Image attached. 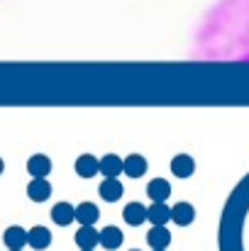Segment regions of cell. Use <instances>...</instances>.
I'll return each instance as SVG.
<instances>
[{
  "label": "cell",
  "mask_w": 249,
  "mask_h": 251,
  "mask_svg": "<svg viewBox=\"0 0 249 251\" xmlns=\"http://www.w3.org/2000/svg\"><path fill=\"white\" fill-rule=\"evenodd\" d=\"M147 244L152 247V251H166V247L171 244V232L166 227H152L147 234Z\"/></svg>",
  "instance_id": "cell-20"
},
{
  "label": "cell",
  "mask_w": 249,
  "mask_h": 251,
  "mask_svg": "<svg viewBox=\"0 0 249 251\" xmlns=\"http://www.w3.org/2000/svg\"><path fill=\"white\" fill-rule=\"evenodd\" d=\"M147 198H152V202H166L171 198V183L166 178H152L147 185Z\"/></svg>",
  "instance_id": "cell-13"
},
{
  "label": "cell",
  "mask_w": 249,
  "mask_h": 251,
  "mask_svg": "<svg viewBox=\"0 0 249 251\" xmlns=\"http://www.w3.org/2000/svg\"><path fill=\"white\" fill-rule=\"evenodd\" d=\"M74 168H76V176H81V178H95L100 173V159H95L93 154H81Z\"/></svg>",
  "instance_id": "cell-7"
},
{
  "label": "cell",
  "mask_w": 249,
  "mask_h": 251,
  "mask_svg": "<svg viewBox=\"0 0 249 251\" xmlns=\"http://www.w3.org/2000/svg\"><path fill=\"white\" fill-rule=\"evenodd\" d=\"M2 242H5V247L10 251H22V247L27 244V229L12 225V227H7L2 232Z\"/></svg>",
  "instance_id": "cell-9"
},
{
  "label": "cell",
  "mask_w": 249,
  "mask_h": 251,
  "mask_svg": "<svg viewBox=\"0 0 249 251\" xmlns=\"http://www.w3.org/2000/svg\"><path fill=\"white\" fill-rule=\"evenodd\" d=\"M147 220L152 227H166V222H171V207L166 202H152V207H147Z\"/></svg>",
  "instance_id": "cell-16"
},
{
  "label": "cell",
  "mask_w": 249,
  "mask_h": 251,
  "mask_svg": "<svg viewBox=\"0 0 249 251\" xmlns=\"http://www.w3.org/2000/svg\"><path fill=\"white\" fill-rule=\"evenodd\" d=\"M147 168H149V164L142 154H130L125 159V176L127 178H142L147 173Z\"/></svg>",
  "instance_id": "cell-19"
},
{
  "label": "cell",
  "mask_w": 249,
  "mask_h": 251,
  "mask_svg": "<svg viewBox=\"0 0 249 251\" xmlns=\"http://www.w3.org/2000/svg\"><path fill=\"white\" fill-rule=\"evenodd\" d=\"M74 242L81 251H95V247L100 244V232H95V227H81Z\"/></svg>",
  "instance_id": "cell-14"
},
{
  "label": "cell",
  "mask_w": 249,
  "mask_h": 251,
  "mask_svg": "<svg viewBox=\"0 0 249 251\" xmlns=\"http://www.w3.org/2000/svg\"><path fill=\"white\" fill-rule=\"evenodd\" d=\"M171 173H173L176 178H191V176L195 173L193 156H188V154H176V156L171 159Z\"/></svg>",
  "instance_id": "cell-12"
},
{
  "label": "cell",
  "mask_w": 249,
  "mask_h": 251,
  "mask_svg": "<svg viewBox=\"0 0 249 251\" xmlns=\"http://www.w3.org/2000/svg\"><path fill=\"white\" fill-rule=\"evenodd\" d=\"M122 239H125V237H122V232H120L115 225L100 229V247H103V249H108V251L120 249V247H122Z\"/></svg>",
  "instance_id": "cell-18"
},
{
  "label": "cell",
  "mask_w": 249,
  "mask_h": 251,
  "mask_svg": "<svg viewBox=\"0 0 249 251\" xmlns=\"http://www.w3.org/2000/svg\"><path fill=\"white\" fill-rule=\"evenodd\" d=\"M191 59L249 61V0H218L191 37Z\"/></svg>",
  "instance_id": "cell-1"
},
{
  "label": "cell",
  "mask_w": 249,
  "mask_h": 251,
  "mask_svg": "<svg viewBox=\"0 0 249 251\" xmlns=\"http://www.w3.org/2000/svg\"><path fill=\"white\" fill-rule=\"evenodd\" d=\"M27 198L32 202H44L52 198V183L47 178H32L27 183Z\"/></svg>",
  "instance_id": "cell-4"
},
{
  "label": "cell",
  "mask_w": 249,
  "mask_h": 251,
  "mask_svg": "<svg viewBox=\"0 0 249 251\" xmlns=\"http://www.w3.org/2000/svg\"><path fill=\"white\" fill-rule=\"evenodd\" d=\"M52 220H54V225H59V227H69L71 222H76V207L71 205V202H56L54 207H52Z\"/></svg>",
  "instance_id": "cell-6"
},
{
  "label": "cell",
  "mask_w": 249,
  "mask_h": 251,
  "mask_svg": "<svg viewBox=\"0 0 249 251\" xmlns=\"http://www.w3.org/2000/svg\"><path fill=\"white\" fill-rule=\"evenodd\" d=\"M193 220H195V207L191 205V202H176L173 207H171V222L173 225H178V227H188V225H193Z\"/></svg>",
  "instance_id": "cell-5"
},
{
  "label": "cell",
  "mask_w": 249,
  "mask_h": 251,
  "mask_svg": "<svg viewBox=\"0 0 249 251\" xmlns=\"http://www.w3.org/2000/svg\"><path fill=\"white\" fill-rule=\"evenodd\" d=\"M135 251H137V249H135Z\"/></svg>",
  "instance_id": "cell-22"
},
{
  "label": "cell",
  "mask_w": 249,
  "mask_h": 251,
  "mask_svg": "<svg viewBox=\"0 0 249 251\" xmlns=\"http://www.w3.org/2000/svg\"><path fill=\"white\" fill-rule=\"evenodd\" d=\"M220 251H249V171L225 200L220 217Z\"/></svg>",
  "instance_id": "cell-2"
},
{
  "label": "cell",
  "mask_w": 249,
  "mask_h": 251,
  "mask_svg": "<svg viewBox=\"0 0 249 251\" xmlns=\"http://www.w3.org/2000/svg\"><path fill=\"white\" fill-rule=\"evenodd\" d=\"M98 217H100V210L95 207V202H79L76 205V222L81 225V227H93L95 222H98Z\"/></svg>",
  "instance_id": "cell-15"
},
{
  "label": "cell",
  "mask_w": 249,
  "mask_h": 251,
  "mask_svg": "<svg viewBox=\"0 0 249 251\" xmlns=\"http://www.w3.org/2000/svg\"><path fill=\"white\" fill-rule=\"evenodd\" d=\"M122 220L130 225V227H139L142 222H147V207L142 202H130L125 205L122 210Z\"/></svg>",
  "instance_id": "cell-17"
},
{
  "label": "cell",
  "mask_w": 249,
  "mask_h": 251,
  "mask_svg": "<svg viewBox=\"0 0 249 251\" xmlns=\"http://www.w3.org/2000/svg\"><path fill=\"white\" fill-rule=\"evenodd\" d=\"M2 171H5V161L0 159V176H2Z\"/></svg>",
  "instance_id": "cell-21"
},
{
  "label": "cell",
  "mask_w": 249,
  "mask_h": 251,
  "mask_svg": "<svg viewBox=\"0 0 249 251\" xmlns=\"http://www.w3.org/2000/svg\"><path fill=\"white\" fill-rule=\"evenodd\" d=\"M98 195H100L105 202H117V200L125 195V188H122L120 178H103L100 185H98Z\"/></svg>",
  "instance_id": "cell-3"
},
{
  "label": "cell",
  "mask_w": 249,
  "mask_h": 251,
  "mask_svg": "<svg viewBox=\"0 0 249 251\" xmlns=\"http://www.w3.org/2000/svg\"><path fill=\"white\" fill-rule=\"evenodd\" d=\"M27 244H29L32 249H37V251L49 249V244H52V232H49L47 227L37 225V227L27 229Z\"/></svg>",
  "instance_id": "cell-8"
},
{
  "label": "cell",
  "mask_w": 249,
  "mask_h": 251,
  "mask_svg": "<svg viewBox=\"0 0 249 251\" xmlns=\"http://www.w3.org/2000/svg\"><path fill=\"white\" fill-rule=\"evenodd\" d=\"M27 173L32 178H47L52 173V159L44 154H34L27 159Z\"/></svg>",
  "instance_id": "cell-10"
},
{
  "label": "cell",
  "mask_w": 249,
  "mask_h": 251,
  "mask_svg": "<svg viewBox=\"0 0 249 251\" xmlns=\"http://www.w3.org/2000/svg\"><path fill=\"white\" fill-rule=\"evenodd\" d=\"M100 173L103 178H120V173H125V159L117 154H105L100 159Z\"/></svg>",
  "instance_id": "cell-11"
}]
</instances>
